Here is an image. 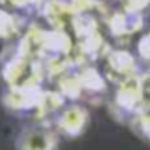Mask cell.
<instances>
[{"mask_svg": "<svg viewBox=\"0 0 150 150\" xmlns=\"http://www.w3.org/2000/svg\"><path fill=\"white\" fill-rule=\"evenodd\" d=\"M145 101L147 91L143 86V75H134L119 84L113 105L122 113H131L133 117H136L138 113L147 110Z\"/></svg>", "mask_w": 150, "mask_h": 150, "instance_id": "obj_1", "label": "cell"}, {"mask_svg": "<svg viewBox=\"0 0 150 150\" xmlns=\"http://www.w3.org/2000/svg\"><path fill=\"white\" fill-rule=\"evenodd\" d=\"M18 150H56V134L42 124L30 126L19 134Z\"/></svg>", "mask_w": 150, "mask_h": 150, "instance_id": "obj_2", "label": "cell"}, {"mask_svg": "<svg viewBox=\"0 0 150 150\" xmlns=\"http://www.w3.org/2000/svg\"><path fill=\"white\" fill-rule=\"evenodd\" d=\"M107 68H108V79L112 77L117 84L138 75V65L134 56L129 51L115 49L107 54Z\"/></svg>", "mask_w": 150, "mask_h": 150, "instance_id": "obj_3", "label": "cell"}, {"mask_svg": "<svg viewBox=\"0 0 150 150\" xmlns=\"http://www.w3.org/2000/svg\"><path fill=\"white\" fill-rule=\"evenodd\" d=\"M143 14L129 9H120L108 18V30L113 37H129L143 28Z\"/></svg>", "mask_w": 150, "mask_h": 150, "instance_id": "obj_4", "label": "cell"}, {"mask_svg": "<svg viewBox=\"0 0 150 150\" xmlns=\"http://www.w3.org/2000/svg\"><path fill=\"white\" fill-rule=\"evenodd\" d=\"M42 96V89L38 86H21V87H9L4 96V103L11 110H30L37 108Z\"/></svg>", "mask_w": 150, "mask_h": 150, "instance_id": "obj_5", "label": "cell"}, {"mask_svg": "<svg viewBox=\"0 0 150 150\" xmlns=\"http://www.w3.org/2000/svg\"><path fill=\"white\" fill-rule=\"evenodd\" d=\"M87 120H89V113H87V110L84 107H80V105H70V107H67L63 112L58 115L56 127L61 133H65L67 136L74 138V136H79L84 131Z\"/></svg>", "mask_w": 150, "mask_h": 150, "instance_id": "obj_6", "label": "cell"}, {"mask_svg": "<svg viewBox=\"0 0 150 150\" xmlns=\"http://www.w3.org/2000/svg\"><path fill=\"white\" fill-rule=\"evenodd\" d=\"M40 12L45 18V21L52 26V30H65V26L72 23L75 16L74 9L65 0H47L42 5Z\"/></svg>", "mask_w": 150, "mask_h": 150, "instance_id": "obj_7", "label": "cell"}, {"mask_svg": "<svg viewBox=\"0 0 150 150\" xmlns=\"http://www.w3.org/2000/svg\"><path fill=\"white\" fill-rule=\"evenodd\" d=\"M79 79H80V84H82V91H87V93H103L107 89L105 77L100 74L96 68H93V67H84L79 72Z\"/></svg>", "mask_w": 150, "mask_h": 150, "instance_id": "obj_8", "label": "cell"}, {"mask_svg": "<svg viewBox=\"0 0 150 150\" xmlns=\"http://www.w3.org/2000/svg\"><path fill=\"white\" fill-rule=\"evenodd\" d=\"M72 28H74L75 35L79 37V40L89 37L93 33L98 32V19L94 18L93 12H80V14H75L74 19H72Z\"/></svg>", "mask_w": 150, "mask_h": 150, "instance_id": "obj_9", "label": "cell"}, {"mask_svg": "<svg viewBox=\"0 0 150 150\" xmlns=\"http://www.w3.org/2000/svg\"><path fill=\"white\" fill-rule=\"evenodd\" d=\"M65 101V96L59 93V91H42V96H40V101L37 105V110L40 117H45L49 113L56 112Z\"/></svg>", "mask_w": 150, "mask_h": 150, "instance_id": "obj_10", "label": "cell"}, {"mask_svg": "<svg viewBox=\"0 0 150 150\" xmlns=\"http://www.w3.org/2000/svg\"><path fill=\"white\" fill-rule=\"evenodd\" d=\"M19 32V21L12 12H7L4 9H0V38L9 40V38L16 37Z\"/></svg>", "mask_w": 150, "mask_h": 150, "instance_id": "obj_11", "label": "cell"}, {"mask_svg": "<svg viewBox=\"0 0 150 150\" xmlns=\"http://www.w3.org/2000/svg\"><path fill=\"white\" fill-rule=\"evenodd\" d=\"M59 93L65 96V98H80V94L84 93L82 91V84H80V79L79 74L75 75H63L59 79Z\"/></svg>", "mask_w": 150, "mask_h": 150, "instance_id": "obj_12", "label": "cell"}, {"mask_svg": "<svg viewBox=\"0 0 150 150\" xmlns=\"http://www.w3.org/2000/svg\"><path fill=\"white\" fill-rule=\"evenodd\" d=\"M133 127L138 134H142L143 138L150 140V110L147 108L145 112L138 113L136 117H133Z\"/></svg>", "mask_w": 150, "mask_h": 150, "instance_id": "obj_13", "label": "cell"}, {"mask_svg": "<svg viewBox=\"0 0 150 150\" xmlns=\"http://www.w3.org/2000/svg\"><path fill=\"white\" fill-rule=\"evenodd\" d=\"M138 54L143 61H150V32H147L138 42Z\"/></svg>", "mask_w": 150, "mask_h": 150, "instance_id": "obj_14", "label": "cell"}, {"mask_svg": "<svg viewBox=\"0 0 150 150\" xmlns=\"http://www.w3.org/2000/svg\"><path fill=\"white\" fill-rule=\"evenodd\" d=\"M150 5V0H126L124 7L129 9V11H136V12H142L143 9H147Z\"/></svg>", "mask_w": 150, "mask_h": 150, "instance_id": "obj_15", "label": "cell"}, {"mask_svg": "<svg viewBox=\"0 0 150 150\" xmlns=\"http://www.w3.org/2000/svg\"><path fill=\"white\" fill-rule=\"evenodd\" d=\"M143 86H145L147 94H150V72L147 75H143Z\"/></svg>", "mask_w": 150, "mask_h": 150, "instance_id": "obj_16", "label": "cell"}]
</instances>
